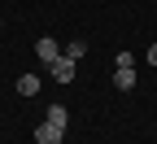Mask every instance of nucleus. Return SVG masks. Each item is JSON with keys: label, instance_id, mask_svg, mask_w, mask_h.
I'll return each instance as SVG.
<instances>
[{"label": "nucleus", "instance_id": "nucleus-1", "mask_svg": "<svg viewBox=\"0 0 157 144\" xmlns=\"http://www.w3.org/2000/svg\"><path fill=\"white\" fill-rule=\"evenodd\" d=\"M66 140V127H57V122H39V127H35V144H61Z\"/></svg>", "mask_w": 157, "mask_h": 144}, {"label": "nucleus", "instance_id": "nucleus-2", "mask_svg": "<svg viewBox=\"0 0 157 144\" xmlns=\"http://www.w3.org/2000/svg\"><path fill=\"white\" fill-rule=\"evenodd\" d=\"M74 66H78V61H70V57L61 53V57H57L48 70H52V79H57V83H70V79H74Z\"/></svg>", "mask_w": 157, "mask_h": 144}, {"label": "nucleus", "instance_id": "nucleus-3", "mask_svg": "<svg viewBox=\"0 0 157 144\" xmlns=\"http://www.w3.org/2000/svg\"><path fill=\"white\" fill-rule=\"evenodd\" d=\"M35 53H39V61H44V66H52V61L61 57V44H57L52 35H44V39H39V44H35Z\"/></svg>", "mask_w": 157, "mask_h": 144}, {"label": "nucleus", "instance_id": "nucleus-4", "mask_svg": "<svg viewBox=\"0 0 157 144\" xmlns=\"http://www.w3.org/2000/svg\"><path fill=\"white\" fill-rule=\"evenodd\" d=\"M113 83H118V92H131L135 88V66H118L113 70Z\"/></svg>", "mask_w": 157, "mask_h": 144}, {"label": "nucleus", "instance_id": "nucleus-5", "mask_svg": "<svg viewBox=\"0 0 157 144\" xmlns=\"http://www.w3.org/2000/svg\"><path fill=\"white\" fill-rule=\"evenodd\" d=\"M39 92V79L35 74H22V79H17V96H35Z\"/></svg>", "mask_w": 157, "mask_h": 144}, {"label": "nucleus", "instance_id": "nucleus-6", "mask_svg": "<svg viewBox=\"0 0 157 144\" xmlns=\"http://www.w3.org/2000/svg\"><path fill=\"white\" fill-rule=\"evenodd\" d=\"M48 122H57V127H66V122H70V109L66 105H48V114H44Z\"/></svg>", "mask_w": 157, "mask_h": 144}, {"label": "nucleus", "instance_id": "nucleus-7", "mask_svg": "<svg viewBox=\"0 0 157 144\" xmlns=\"http://www.w3.org/2000/svg\"><path fill=\"white\" fill-rule=\"evenodd\" d=\"M61 53H66L70 61H78V57H83V53H87V44H83V39H70V44H66Z\"/></svg>", "mask_w": 157, "mask_h": 144}, {"label": "nucleus", "instance_id": "nucleus-8", "mask_svg": "<svg viewBox=\"0 0 157 144\" xmlns=\"http://www.w3.org/2000/svg\"><path fill=\"white\" fill-rule=\"evenodd\" d=\"M148 66H157V44H153V48H148Z\"/></svg>", "mask_w": 157, "mask_h": 144}]
</instances>
